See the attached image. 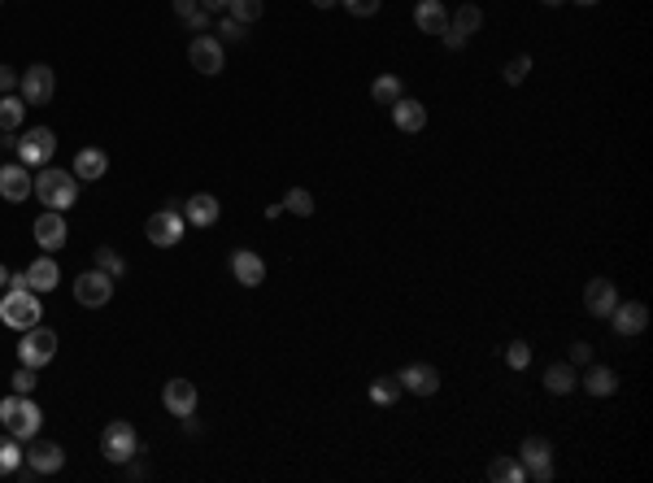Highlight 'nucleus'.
Here are the masks:
<instances>
[{
  "mask_svg": "<svg viewBox=\"0 0 653 483\" xmlns=\"http://www.w3.org/2000/svg\"><path fill=\"white\" fill-rule=\"evenodd\" d=\"M75 301H79L83 310H105L114 301V275H105V270L79 275L75 279Z\"/></svg>",
  "mask_w": 653,
  "mask_h": 483,
  "instance_id": "obj_8",
  "label": "nucleus"
},
{
  "mask_svg": "<svg viewBox=\"0 0 653 483\" xmlns=\"http://www.w3.org/2000/svg\"><path fill=\"white\" fill-rule=\"evenodd\" d=\"M27 279H31L36 292H52V287L61 283V266H57L52 257H36V262L27 266Z\"/></svg>",
  "mask_w": 653,
  "mask_h": 483,
  "instance_id": "obj_25",
  "label": "nucleus"
},
{
  "mask_svg": "<svg viewBox=\"0 0 653 483\" xmlns=\"http://www.w3.org/2000/svg\"><path fill=\"white\" fill-rule=\"evenodd\" d=\"M544 388H549L553 397H567L575 388V370L571 366H549V370H544Z\"/></svg>",
  "mask_w": 653,
  "mask_h": 483,
  "instance_id": "obj_33",
  "label": "nucleus"
},
{
  "mask_svg": "<svg viewBox=\"0 0 653 483\" xmlns=\"http://www.w3.org/2000/svg\"><path fill=\"white\" fill-rule=\"evenodd\" d=\"M414 22H418V31H427V36H445V31H449V9H445V0H418V4H414Z\"/></svg>",
  "mask_w": 653,
  "mask_h": 483,
  "instance_id": "obj_18",
  "label": "nucleus"
},
{
  "mask_svg": "<svg viewBox=\"0 0 653 483\" xmlns=\"http://www.w3.org/2000/svg\"><path fill=\"white\" fill-rule=\"evenodd\" d=\"M440 40H445V48H466V36H462V31H445V36H440Z\"/></svg>",
  "mask_w": 653,
  "mask_h": 483,
  "instance_id": "obj_44",
  "label": "nucleus"
},
{
  "mask_svg": "<svg viewBox=\"0 0 653 483\" xmlns=\"http://www.w3.org/2000/svg\"><path fill=\"white\" fill-rule=\"evenodd\" d=\"M584 392H588V397H614V392H618V374H614L610 366H593V362H588Z\"/></svg>",
  "mask_w": 653,
  "mask_h": 483,
  "instance_id": "obj_24",
  "label": "nucleus"
},
{
  "mask_svg": "<svg viewBox=\"0 0 653 483\" xmlns=\"http://www.w3.org/2000/svg\"><path fill=\"white\" fill-rule=\"evenodd\" d=\"M397 379H401V388H406V392H418V397H431V392L440 388V370H436V366H427V362L406 366Z\"/></svg>",
  "mask_w": 653,
  "mask_h": 483,
  "instance_id": "obj_17",
  "label": "nucleus"
},
{
  "mask_svg": "<svg viewBox=\"0 0 653 483\" xmlns=\"http://www.w3.org/2000/svg\"><path fill=\"white\" fill-rule=\"evenodd\" d=\"M40 292H31V287H9L4 296H0V322L4 326H13V331H31V326H40Z\"/></svg>",
  "mask_w": 653,
  "mask_h": 483,
  "instance_id": "obj_3",
  "label": "nucleus"
},
{
  "mask_svg": "<svg viewBox=\"0 0 653 483\" xmlns=\"http://www.w3.org/2000/svg\"><path fill=\"white\" fill-rule=\"evenodd\" d=\"M584 305H588L593 318H610V310L618 305V287H614L610 279H588V287H584Z\"/></svg>",
  "mask_w": 653,
  "mask_h": 483,
  "instance_id": "obj_16",
  "label": "nucleus"
},
{
  "mask_svg": "<svg viewBox=\"0 0 653 483\" xmlns=\"http://www.w3.org/2000/svg\"><path fill=\"white\" fill-rule=\"evenodd\" d=\"M0 287H9V266H0Z\"/></svg>",
  "mask_w": 653,
  "mask_h": 483,
  "instance_id": "obj_46",
  "label": "nucleus"
},
{
  "mask_svg": "<svg viewBox=\"0 0 653 483\" xmlns=\"http://www.w3.org/2000/svg\"><path fill=\"white\" fill-rule=\"evenodd\" d=\"M31 236H36V244L48 248V253L66 248V240H70V227H66L61 209H44L40 218H36V227H31Z\"/></svg>",
  "mask_w": 653,
  "mask_h": 483,
  "instance_id": "obj_12",
  "label": "nucleus"
},
{
  "mask_svg": "<svg viewBox=\"0 0 653 483\" xmlns=\"http://www.w3.org/2000/svg\"><path fill=\"white\" fill-rule=\"evenodd\" d=\"M575 4H597V0H575Z\"/></svg>",
  "mask_w": 653,
  "mask_h": 483,
  "instance_id": "obj_49",
  "label": "nucleus"
},
{
  "mask_svg": "<svg viewBox=\"0 0 653 483\" xmlns=\"http://www.w3.org/2000/svg\"><path fill=\"white\" fill-rule=\"evenodd\" d=\"M36 197L44 201V209H70V205L79 201V174L48 165V170L36 174Z\"/></svg>",
  "mask_w": 653,
  "mask_h": 483,
  "instance_id": "obj_2",
  "label": "nucleus"
},
{
  "mask_svg": "<svg viewBox=\"0 0 653 483\" xmlns=\"http://www.w3.org/2000/svg\"><path fill=\"white\" fill-rule=\"evenodd\" d=\"M188 61H192V70H201V75H222V66H227L222 40H218V36H197V40L188 44Z\"/></svg>",
  "mask_w": 653,
  "mask_h": 483,
  "instance_id": "obj_11",
  "label": "nucleus"
},
{
  "mask_svg": "<svg viewBox=\"0 0 653 483\" xmlns=\"http://www.w3.org/2000/svg\"><path fill=\"white\" fill-rule=\"evenodd\" d=\"M22 118H27V101L4 92V96H0V131H18Z\"/></svg>",
  "mask_w": 653,
  "mask_h": 483,
  "instance_id": "obj_29",
  "label": "nucleus"
},
{
  "mask_svg": "<svg viewBox=\"0 0 653 483\" xmlns=\"http://www.w3.org/2000/svg\"><path fill=\"white\" fill-rule=\"evenodd\" d=\"M519 462H523L528 479L553 483V444L544 440V436H528V440H523V448H519Z\"/></svg>",
  "mask_w": 653,
  "mask_h": 483,
  "instance_id": "obj_7",
  "label": "nucleus"
},
{
  "mask_svg": "<svg viewBox=\"0 0 653 483\" xmlns=\"http://www.w3.org/2000/svg\"><path fill=\"white\" fill-rule=\"evenodd\" d=\"M144 236L153 248H174V244L183 240V213H179V205L170 201L165 209H157L149 222H144Z\"/></svg>",
  "mask_w": 653,
  "mask_h": 483,
  "instance_id": "obj_6",
  "label": "nucleus"
},
{
  "mask_svg": "<svg viewBox=\"0 0 653 483\" xmlns=\"http://www.w3.org/2000/svg\"><path fill=\"white\" fill-rule=\"evenodd\" d=\"M284 209L287 213H296V218H310V213H314V197H310L305 188H292V192L284 197Z\"/></svg>",
  "mask_w": 653,
  "mask_h": 483,
  "instance_id": "obj_36",
  "label": "nucleus"
},
{
  "mask_svg": "<svg viewBox=\"0 0 653 483\" xmlns=\"http://www.w3.org/2000/svg\"><path fill=\"white\" fill-rule=\"evenodd\" d=\"M392 122H397V131H406V135H418V131L427 126V105H418V101L401 96V101L392 105Z\"/></svg>",
  "mask_w": 653,
  "mask_h": 483,
  "instance_id": "obj_21",
  "label": "nucleus"
},
{
  "mask_svg": "<svg viewBox=\"0 0 653 483\" xmlns=\"http://www.w3.org/2000/svg\"><path fill=\"white\" fill-rule=\"evenodd\" d=\"M401 96H406V83L397 79V75H379V79L370 83V101H375V105H388V109H392Z\"/></svg>",
  "mask_w": 653,
  "mask_h": 483,
  "instance_id": "obj_26",
  "label": "nucleus"
},
{
  "mask_svg": "<svg viewBox=\"0 0 653 483\" xmlns=\"http://www.w3.org/2000/svg\"><path fill=\"white\" fill-rule=\"evenodd\" d=\"M0 423H4V431L13 436V440H36L40 436V405L31 401V397H0Z\"/></svg>",
  "mask_w": 653,
  "mask_h": 483,
  "instance_id": "obj_1",
  "label": "nucleus"
},
{
  "mask_svg": "<svg viewBox=\"0 0 653 483\" xmlns=\"http://www.w3.org/2000/svg\"><path fill=\"white\" fill-rule=\"evenodd\" d=\"M162 405L174 414V418L197 414V383H188V379H170V383L162 388Z\"/></svg>",
  "mask_w": 653,
  "mask_h": 483,
  "instance_id": "obj_15",
  "label": "nucleus"
},
{
  "mask_svg": "<svg viewBox=\"0 0 653 483\" xmlns=\"http://www.w3.org/2000/svg\"><path fill=\"white\" fill-rule=\"evenodd\" d=\"M13 153L22 165H48L52 153H57V135L48 131V126H36V131H27L18 144H13Z\"/></svg>",
  "mask_w": 653,
  "mask_h": 483,
  "instance_id": "obj_9",
  "label": "nucleus"
},
{
  "mask_svg": "<svg viewBox=\"0 0 653 483\" xmlns=\"http://www.w3.org/2000/svg\"><path fill=\"white\" fill-rule=\"evenodd\" d=\"M52 92H57V79H52V66H44V61H36V66L18 79V96H22L27 105H48Z\"/></svg>",
  "mask_w": 653,
  "mask_h": 483,
  "instance_id": "obj_10",
  "label": "nucleus"
},
{
  "mask_svg": "<svg viewBox=\"0 0 653 483\" xmlns=\"http://www.w3.org/2000/svg\"><path fill=\"white\" fill-rule=\"evenodd\" d=\"M540 4H562V0H540Z\"/></svg>",
  "mask_w": 653,
  "mask_h": 483,
  "instance_id": "obj_48",
  "label": "nucleus"
},
{
  "mask_svg": "<svg viewBox=\"0 0 653 483\" xmlns=\"http://www.w3.org/2000/svg\"><path fill=\"white\" fill-rule=\"evenodd\" d=\"M22 462H27V448H22V440L0 436V475H13Z\"/></svg>",
  "mask_w": 653,
  "mask_h": 483,
  "instance_id": "obj_32",
  "label": "nucleus"
},
{
  "mask_svg": "<svg viewBox=\"0 0 653 483\" xmlns=\"http://www.w3.org/2000/svg\"><path fill=\"white\" fill-rule=\"evenodd\" d=\"M75 174L79 179H105L109 174V153L105 149H79V157H75Z\"/></svg>",
  "mask_w": 653,
  "mask_h": 483,
  "instance_id": "obj_23",
  "label": "nucleus"
},
{
  "mask_svg": "<svg viewBox=\"0 0 653 483\" xmlns=\"http://www.w3.org/2000/svg\"><path fill=\"white\" fill-rule=\"evenodd\" d=\"M340 4H344V9L353 13V18H375L383 0H340Z\"/></svg>",
  "mask_w": 653,
  "mask_h": 483,
  "instance_id": "obj_40",
  "label": "nucleus"
},
{
  "mask_svg": "<svg viewBox=\"0 0 653 483\" xmlns=\"http://www.w3.org/2000/svg\"><path fill=\"white\" fill-rule=\"evenodd\" d=\"M13 87H18V75H13L9 66H0V96H4V92H13Z\"/></svg>",
  "mask_w": 653,
  "mask_h": 483,
  "instance_id": "obj_43",
  "label": "nucleus"
},
{
  "mask_svg": "<svg viewBox=\"0 0 653 483\" xmlns=\"http://www.w3.org/2000/svg\"><path fill=\"white\" fill-rule=\"evenodd\" d=\"M52 358H57V331H48V326L22 331V340H18V362L31 366V370H44Z\"/></svg>",
  "mask_w": 653,
  "mask_h": 483,
  "instance_id": "obj_5",
  "label": "nucleus"
},
{
  "mask_svg": "<svg viewBox=\"0 0 653 483\" xmlns=\"http://www.w3.org/2000/svg\"><path fill=\"white\" fill-rule=\"evenodd\" d=\"M218 213H222V205H218V197H209V192H197L192 201L183 205V222H192V227H214Z\"/></svg>",
  "mask_w": 653,
  "mask_h": 483,
  "instance_id": "obj_20",
  "label": "nucleus"
},
{
  "mask_svg": "<svg viewBox=\"0 0 653 483\" xmlns=\"http://www.w3.org/2000/svg\"><path fill=\"white\" fill-rule=\"evenodd\" d=\"M218 36H222L227 44H245L248 27L245 22H236V18H218Z\"/></svg>",
  "mask_w": 653,
  "mask_h": 483,
  "instance_id": "obj_39",
  "label": "nucleus"
},
{
  "mask_svg": "<svg viewBox=\"0 0 653 483\" xmlns=\"http://www.w3.org/2000/svg\"><path fill=\"white\" fill-rule=\"evenodd\" d=\"M27 466H31V475H57V471L66 466V448L57 440H31Z\"/></svg>",
  "mask_w": 653,
  "mask_h": 483,
  "instance_id": "obj_13",
  "label": "nucleus"
},
{
  "mask_svg": "<svg viewBox=\"0 0 653 483\" xmlns=\"http://www.w3.org/2000/svg\"><path fill=\"white\" fill-rule=\"evenodd\" d=\"M610 322L618 335H641L645 326H649V310L641 305V301H627V305H614L610 310Z\"/></svg>",
  "mask_w": 653,
  "mask_h": 483,
  "instance_id": "obj_19",
  "label": "nucleus"
},
{
  "mask_svg": "<svg viewBox=\"0 0 653 483\" xmlns=\"http://www.w3.org/2000/svg\"><path fill=\"white\" fill-rule=\"evenodd\" d=\"M96 270H105V275H114V279H118V275H126V257L118 253V248L101 244V248H96Z\"/></svg>",
  "mask_w": 653,
  "mask_h": 483,
  "instance_id": "obj_34",
  "label": "nucleus"
},
{
  "mask_svg": "<svg viewBox=\"0 0 653 483\" xmlns=\"http://www.w3.org/2000/svg\"><path fill=\"white\" fill-rule=\"evenodd\" d=\"M174 13L188 22V31H197V36L209 31V9H201V0H174Z\"/></svg>",
  "mask_w": 653,
  "mask_h": 483,
  "instance_id": "obj_28",
  "label": "nucleus"
},
{
  "mask_svg": "<svg viewBox=\"0 0 653 483\" xmlns=\"http://www.w3.org/2000/svg\"><path fill=\"white\" fill-rule=\"evenodd\" d=\"M201 9H209V13H218V9H227V0H201Z\"/></svg>",
  "mask_w": 653,
  "mask_h": 483,
  "instance_id": "obj_45",
  "label": "nucleus"
},
{
  "mask_svg": "<svg viewBox=\"0 0 653 483\" xmlns=\"http://www.w3.org/2000/svg\"><path fill=\"white\" fill-rule=\"evenodd\" d=\"M331 4H340V0H314V9H331Z\"/></svg>",
  "mask_w": 653,
  "mask_h": 483,
  "instance_id": "obj_47",
  "label": "nucleus"
},
{
  "mask_svg": "<svg viewBox=\"0 0 653 483\" xmlns=\"http://www.w3.org/2000/svg\"><path fill=\"white\" fill-rule=\"evenodd\" d=\"M449 27H453V31H462V36L471 40V36L484 27V9H480V4H457V9H453V18H449Z\"/></svg>",
  "mask_w": 653,
  "mask_h": 483,
  "instance_id": "obj_27",
  "label": "nucleus"
},
{
  "mask_svg": "<svg viewBox=\"0 0 653 483\" xmlns=\"http://www.w3.org/2000/svg\"><path fill=\"white\" fill-rule=\"evenodd\" d=\"M36 192V179H31V170L18 161V165H0V197L13 205H22L27 197Z\"/></svg>",
  "mask_w": 653,
  "mask_h": 483,
  "instance_id": "obj_14",
  "label": "nucleus"
},
{
  "mask_svg": "<svg viewBox=\"0 0 653 483\" xmlns=\"http://www.w3.org/2000/svg\"><path fill=\"white\" fill-rule=\"evenodd\" d=\"M528 75H531V57H528V52L505 61V83H510V87H519V83L528 79Z\"/></svg>",
  "mask_w": 653,
  "mask_h": 483,
  "instance_id": "obj_37",
  "label": "nucleus"
},
{
  "mask_svg": "<svg viewBox=\"0 0 653 483\" xmlns=\"http://www.w3.org/2000/svg\"><path fill=\"white\" fill-rule=\"evenodd\" d=\"M13 392H18V397H31V392H36V370H31V366H22V370L13 374Z\"/></svg>",
  "mask_w": 653,
  "mask_h": 483,
  "instance_id": "obj_41",
  "label": "nucleus"
},
{
  "mask_svg": "<svg viewBox=\"0 0 653 483\" xmlns=\"http://www.w3.org/2000/svg\"><path fill=\"white\" fill-rule=\"evenodd\" d=\"M101 453H105V462H131V457H140L144 453V444H140V436H135V427L126 423V418H118V423H109L105 431H101Z\"/></svg>",
  "mask_w": 653,
  "mask_h": 483,
  "instance_id": "obj_4",
  "label": "nucleus"
},
{
  "mask_svg": "<svg viewBox=\"0 0 653 483\" xmlns=\"http://www.w3.org/2000/svg\"><path fill=\"white\" fill-rule=\"evenodd\" d=\"M266 13V4L262 0H227V18H236V22H257Z\"/></svg>",
  "mask_w": 653,
  "mask_h": 483,
  "instance_id": "obj_35",
  "label": "nucleus"
},
{
  "mask_svg": "<svg viewBox=\"0 0 653 483\" xmlns=\"http://www.w3.org/2000/svg\"><path fill=\"white\" fill-rule=\"evenodd\" d=\"M571 362L575 366H588V362H593V344H588V340H575V344H571Z\"/></svg>",
  "mask_w": 653,
  "mask_h": 483,
  "instance_id": "obj_42",
  "label": "nucleus"
},
{
  "mask_svg": "<svg viewBox=\"0 0 653 483\" xmlns=\"http://www.w3.org/2000/svg\"><path fill=\"white\" fill-rule=\"evenodd\" d=\"M231 275L245 283V287H257V283L266 279V262H262L257 253L240 248V253H231Z\"/></svg>",
  "mask_w": 653,
  "mask_h": 483,
  "instance_id": "obj_22",
  "label": "nucleus"
},
{
  "mask_svg": "<svg viewBox=\"0 0 653 483\" xmlns=\"http://www.w3.org/2000/svg\"><path fill=\"white\" fill-rule=\"evenodd\" d=\"M488 479L492 483H523L528 471H523V462H514V457H496L488 466Z\"/></svg>",
  "mask_w": 653,
  "mask_h": 483,
  "instance_id": "obj_31",
  "label": "nucleus"
},
{
  "mask_svg": "<svg viewBox=\"0 0 653 483\" xmlns=\"http://www.w3.org/2000/svg\"><path fill=\"white\" fill-rule=\"evenodd\" d=\"M505 362H510V370H528V362H531V344H528V340H514V344L505 349Z\"/></svg>",
  "mask_w": 653,
  "mask_h": 483,
  "instance_id": "obj_38",
  "label": "nucleus"
},
{
  "mask_svg": "<svg viewBox=\"0 0 653 483\" xmlns=\"http://www.w3.org/2000/svg\"><path fill=\"white\" fill-rule=\"evenodd\" d=\"M401 392H406V388H401V379H397V374H383V379H375V383H370V401H375V405H397V401H401Z\"/></svg>",
  "mask_w": 653,
  "mask_h": 483,
  "instance_id": "obj_30",
  "label": "nucleus"
}]
</instances>
